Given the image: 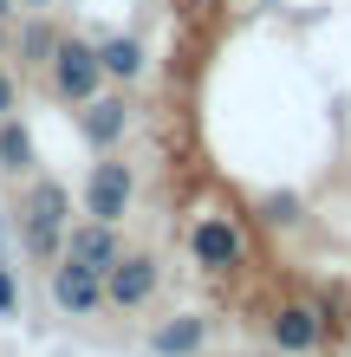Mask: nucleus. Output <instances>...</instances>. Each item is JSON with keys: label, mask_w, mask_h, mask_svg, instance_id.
Masks as SVG:
<instances>
[{"label": "nucleus", "mask_w": 351, "mask_h": 357, "mask_svg": "<svg viewBox=\"0 0 351 357\" xmlns=\"http://www.w3.org/2000/svg\"><path fill=\"white\" fill-rule=\"evenodd\" d=\"M98 66H105L111 78H137L143 72V46L137 39H105V46H98Z\"/></svg>", "instance_id": "nucleus-11"}, {"label": "nucleus", "mask_w": 351, "mask_h": 357, "mask_svg": "<svg viewBox=\"0 0 351 357\" xmlns=\"http://www.w3.org/2000/svg\"><path fill=\"white\" fill-rule=\"evenodd\" d=\"M0 312H20V286H13L7 266H0Z\"/></svg>", "instance_id": "nucleus-14"}, {"label": "nucleus", "mask_w": 351, "mask_h": 357, "mask_svg": "<svg viewBox=\"0 0 351 357\" xmlns=\"http://www.w3.org/2000/svg\"><path fill=\"white\" fill-rule=\"evenodd\" d=\"M325 325H332V319H325V312L319 305H280L274 312V325H267V338H274L280 351H319L325 344Z\"/></svg>", "instance_id": "nucleus-5"}, {"label": "nucleus", "mask_w": 351, "mask_h": 357, "mask_svg": "<svg viewBox=\"0 0 351 357\" xmlns=\"http://www.w3.org/2000/svg\"><path fill=\"white\" fill-rule=\"evenodd\" d=\"M59 260H72V266H85V273H105L124 260V247L111 234V221H85V227H66V247H59Z\"/></svg>", "instance_id": "nucleus-3"}, {"label": "nucleus", "mask_w": 351, "mask_h": 357, "mask_svg": "<svg viewBox=\"0 0 351 357\" xmlns=\"http://www.w3.org/2000/svg\"><path fill=\"white\" fill-rule=\"evenodd\" d=\"M130 188H137V182H130V169H124V162H98L91 182H85V215L117 227V215L130 208Z\"/></svg>", "instance_id": "nucleus-6"}, {"label": "nucleus", "mask_w": 351, "mask_h": 357, "mask_svg": "<svg viewBox=\"0 0 351 357\" xmlns=\"http://www.w3.org/2000/svg\"><path fill=\"white\" fill-rule=\"evenodd\" d=\"M33 7H39V0H33Z\"/></svg>", "instance_id": "nucleus-18"}, {"label": "nucleus", "mask_w": 351, "mask_h": 357, "mask_svg": "<svg viewBox=\"0 0 351 357\" xmlns=\"http://www.w3.org/2000/svg\"><path fill=\"white\" fill-rule=\"evenodd\" d=\"M7 111H13V78L0 72V117H7Z\"/></svg>", "instance_id": "nucleus-15"}, {"label": "nucleus", "mask_w": 351, "mask_h": 357, "mask_svg": "<svg viewBox=\"0 0 351 357\" xmlns=\"http://www.w3.org/2000/svg\"><path fill=\"white\" fill-rule=\"evenodd\" d=\"M189 254H195V266H209V273H228V266H241L247 241H241V227H234L228 215H209V221H195V234H189Z\"/></svg>", "instance_id": "nucleus-4"}, {"label": "nucleus", "mask_w": 351, "mask_h": 357, "mask_svg": "<svg viewBox=\"0 0 351 357\" xmlns=\"http://www.w3.org/2000/svg\"><path fill=\"white\" fill-rule=\"evenodd\" d=\"M20 52H27V59H39V66H52V52H59L52 26H27V39H20Z\"/></svg>", "instance_id": "nucleus-13"}, {"label": "nucleus", "mask_w": 351, "mask_h": 357, "mask_svg": "<svg viewBox=\"0 0 351 357\" xmlns=\"http://www.w3.org/2000/svg\"><path fill=\"white\" fill-rule=\"evenodd\" d=\"M7 13H13V0H0V20H7Z\"/></svg>", "instance_id": "nucleus-16"}, {"label": "nucleus", "mask_w": 351, "mask_h": 357, "mask_svg": "<svg viewBox=\"0 0 351 357\" xmlns=\"http://www.w3.org/2000/svg\"><path fill=\"white\" fill-rule=\"evenodd\" d=\"M98 78H105L98 46H85V39H59V52H52V85H59V98L91 104L98 98Z\"/></svg>", "instance_id": "nucleus-2"}, {"label": "nucleus", "mask_w": 351, "mask_h": 357, "mask_svg": "<svg viewBox=\"0 0 351 357\" xmlns=\"http://www.w3.org/2000/svg\"><path fill=\"white\" fill-rule=\"evenodd\" d=\"M195 7H209V0H195Z\"/></svg>", "instance_id": "nucleus-17"}, {"label": "nucleus", "mask_w": 351, "mask_h": 357, "mask_svg": "<svg viewBox=\"0 0 351 357\" xmlns=\"http://www.w3.org/2000/svg\"><path fill=\"white\" fill-rule=\"evenodd\" d=\"M156 292V260L150 254H124L111 273H105V299L111 305H143Z\"/></svg>", "instance_id": "nucleus-8"}, {"label": "nucleus", "mask_w": 351, "mask_h": 357, "mask_svg": "<svg viewBox=\"0 0 351 357\" xmlns=\"http://www.w3.org/2000/svg\"><path fill=\"white\" fill-rule=\"evenodd\" d=\"M0 169H33V137L13 117H0Z\"/></svg>", "instance_id": "nucleus-12"}, {"label": "nucleus", "mask_w": 351, "mask_h": 357, "mask_svg": "<svg viewBox=\"0 0 351 357\" xmlns=\"http://www.w3.org/2000/svg\"><path fill=\"white\" fill-rule=\"evenodd\" d=\"M202 338H209V325H202V319H170V325L150 331V351L156 357H189V351H202Z\"/></svg>", "instance_id": "nucleus-10"}, {"label": "nucleus", "mask_w": 351, "mask_h": 357, "mask_svg": "<svg viewBox=\"0 0 351 357\" xmlns=\"http://www.w3.org/2000/svg\"><path fill=\"white\" fill-rule=\"evenodd\" d=\"M66 221H72L66 182H33L27 208H20V241H27V254L59 260V247H66Z\"/></svg>", "instance_id": "nucleus-1"}, {"label": "nucleus", "mask_w": 351, "mask_h": 357, "mask_svg": "<svg viewBox=\"0 0 351 357\" xmlns=\"http://www.w3.org/2000/svg\"><path fill=\"white\" fill-rule=\"evenodd\" d=\"M52 305L72 312V319H85V312L105 305V280L85 273V266H72V260H59V266H52Z\"/></svg>", "instance_id": "nucleus-7"}, {"label": "nucleus", "mask_w": 351, "mask_h": 357, "mask_svg": "<svg viewBox=\"0 0 351 357\" xmlns=\"http://www.w3.org/2000/svg\"><path fill=\"white\" fill-rule=\"evenodd\" d=\"M78 130H85L91 150H111V143H124V130H130V111H124V98H91L85 117H78Z\"/></svg>", "instance_id": "nucleus-9"}]
</instances>
